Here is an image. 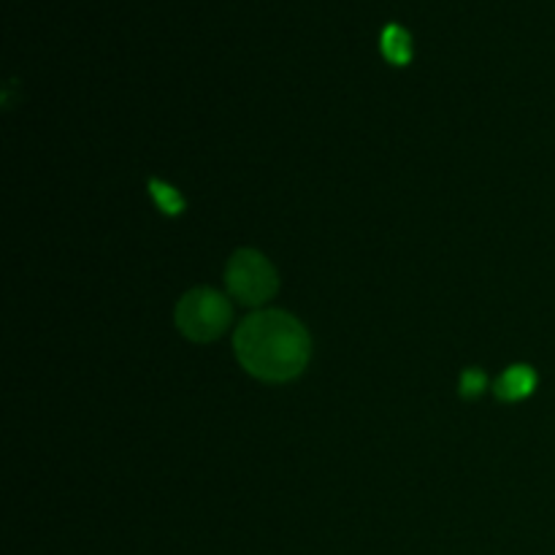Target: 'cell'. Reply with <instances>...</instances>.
<instances>
[{
  "mask_svg": "<svg viewBox=\"0 0 555 555\" xmlns=\"http://www.w3.org/2000/svg\"><path fill=\"white\" fill-rule=\"evenodd\" d=\"M233 350L253 377L263 383H291L307 369L312 341L293 314L269 309L249 314L238 325Z\"/></svg>",
  "mask_w": 555,
  "mask_h": 555,
  "instance_id": "6da1fadb",
  "label": "cell"
},
{
  "mask_svg": "<svg viewBox=\"0 0 555 555\" xmlns=\"http://www.w3.org/2000/svg\"><path fill=\"white\" fill-rule=\"evenodd\" d=\"M233 318L231 301L211 287H195L177 304V325L190 341H215L228 331Z\"/></svg>",
  "mask_w": 555,
  "mask_h": 555,
  "instance_id": "7a4b0ae2",
  "label": "cell"
},
{
  "mask_svg": "<svg viewBox=\"0 0 555 555\" xmlns=\"http://www.w3.org/2000/svg\"><path fill=\"white\" fill-rule=\"evenodd\" d=\"M225 285L231 296L244 307H258L266 304L280 287L274 266L255 249H238L225 269Z\"/></svg>",
  "mask_w": 555,
  "mask_h": 555,
  "instance_id": "3957f363",
  "label": "cell"
},
{
  "mask_svg": "<svg viewBox=\"0 0 555 555\" xmlns=\"http://www.w3.org/2000/svg\"><path fill=\"white\" fill-rule=\"evenodd\" d=\"M537 385V374L534 369L529 366H513L499 377L496 383V396L504 401H520L526 396L534 393Z\"/></svg>",
  "mask_w": 555,
  "mask_h": 555,
  "instance_id": "277c9868",
  "label": "cell"
},
{
  "mask_svg": "<svg viewBox=\"0 0 555 555\" xmlns=\"http://www.w3.org/2000/svg\"><path fill=\"white\" fill-rule=\"evenodd\" d=\"M383 52L390 63L404 65L406 60L412 57V43H410V36H406V30H401V27H396V25L385 27Z\"/></svg>",
  "mask_w": 555,
  "mask_h": 555,
  "instance_id": "5b68a950",
  "label": "cell"
},
{
  "mask_svg": "<svg viewBox=\"0 0 555 555\" xmlns=\"http://www.w3.org/2000/svg\"><path fill=\"white\" fill-rule=\"evenodd\" d=\"M150 190H152V198L157 201V206H160L166 215H179L182 211V198H179V193L173 188H168V184L163 182H150Z\"/></svg>",
  "mask_w": 555,
  "mask_h": 555,
  "instance_id": "8992f818",
  "label": "cell"
},
{
  "mask_svg": "<svg viewBox=\"0 0 555 555\" xmlns=\"http://www.w3.org/2000/svg\"><path fill=\"white\" fill-rule=\"evenodd\" d=\"M486 390V374L477 372V369H469V372L461 374V396L466 399H475Z\"/></svg>",
  "mask_w": 555,
  "mask_h": 555,
  "instance_id": "52a82bcc",
  "label": "cell"
}]
</instances>
